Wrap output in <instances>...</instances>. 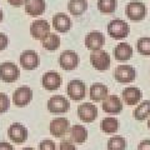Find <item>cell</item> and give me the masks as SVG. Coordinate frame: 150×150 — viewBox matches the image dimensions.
Returning a JSON list of instances; mask_svg holds the SVG:
<instances>
[{"instance_id":"20","label":"cell","mask_w":150,"mask_h":150,"mask_svg":"<svg viewBox=\"0 0 150 150\" xmlns=\"http://www.w3.org/2000/svg\"><path fill=\"white\" fill-rule=\"evenodd\" d=\"M143 94L142 90L139 88H134V86H129L125 88L123 90V99L125 101L126 105H135L138 104L142 99Z\"/></svg>"},{"instance_id":"33","label":"cell","mask_w":150,"mask_h":150,"mask_svg":"<svg viewBox=\"0 0 150 150\" xmlns=\"http://www.w3.org/2000/svg\"><path fill=\"white\" fill-rule=\"evenodd\" d=\"M6 46H8V36L3 34V33H0V51L6 49Z\"/></svg>"},{"instance_id":"9","label":"cell","mask_w":150,"mask_h":150,"mask_svg":"<svg viewBox=\"0 0 150 150\" xmlns=\"http://www.w3.org/2000/svg\"><path fill=\"white\" fill-rule=\"evenodd\" d=\"M59 64L64 70H74L78 68L79 56L73 50H65L60 54Z\"/></svg>"},{"instance_id":"5","label":"cell","mask_w":150,"mask_h":150,"mask_svg":"<svg viewBox=\"0 0 150 150\" xmlns=\"http://www.w3.org/2000/svg\"><path fill=\"white\" fill-rule=\"evenodd\" d=\"M137 78V70L130 65H119L114 71V79L119 83H131Z\"/></svg>"},{"instance_id":"21","label":"cell","mask_w":150,"mask_h":150,"mask_svg":"<svg viewBox=\"0 0 150 150\" xmlns=\"http://www.w3.org/2000/svg\"><path fill=\"white\" fill-rule=\"evenodd\" d=\"M114 56L119 62H128L133 56V48L128 43H120L114 48Z\"/></svg>"},{"instance_id":"7","label":"cell","mask_w":150,"mask_h":150,"mask_svg":"<svg viewBox=\"0 0 150 150\" xmlns=\"http://www.w3.org/2000/svg\"><path fill=\"white\" fill-rule=\"evenodd\" d=\"M50 33V25L49 23L44 19H38L33 21L30 25V34L36 40H43L44 38Z\"/></svg>"},{"instance_id":"13","label":"cell","mask_w":150,"mask_h":150,"mask_svg":"<svg viewBox=\"0 0 150 150\" xmlns=\"http://www.w3.org/2000/svg\"><path fill=\"white\" fill-rule=\"evenodd\" d=\"M50 133L55 138H62L69 129V120L67 118H55L50 123Z\"/></svg>"},{"instance_id":"14","label":"cell","mask_w":150,"mask_h":150,"mask_svg":"<svg viewBox=\"0 0 150 150\" xmlns=\"http://www.w3.org/2000/svg\"><path fill=\"white\" fill-rule=\"evenodd\" d=\"M20 64L25 70H34L39 67V56L34 50H25L20 55Z\"/></svg>"},{"instance_id":"11","label":"cell","mask_w":150,"mask_h":150,"mask_svg":"<svg viewBox=\"0 0 150 150\" xmlns=\"http://www.w3.org/2000/svg\"><path fill=\"white\" fill-rule=\"evenodd\" d=\"M78 115L81 121L85 123H91L96 119L98 116V109L95 105H93L91 103H84L78 106Z\"/></svg>"},{"instance_id":"38","label":"cell","mask_w":150,"mask_h":150,"mask_svg":"<svg viewBox=\"0 0 150 150\" xmlns=\"http://www.w3.org/2000/svg\"><path fill=\"white\" fill-rule=\"evenodd\" d=\"M3 16H4V14H3V10L0 9V23L3 21Z\"/></svg>"},{"instance_id":"24","label":"cell","mask_w":150,"mask_h":150,"mask_svg":"<svg viewBox=\"0 0 150 150\" xmlns=\"http://www.w3.org/2000/svg\"><path fill=\"white\" fill-rule=\"evenodd\" d=\"M70 135H71V140L78 144L85 143L88 139V130L84 128L83 125H73L71 130H70Z\"/></svg>"},{"instance_id":"15","label":"cell","mask_w":150,"mask_h":150,"mask_svg":"<svg viewBox=\"0 0 150 150\" xmlns=\"http://www.w3.org/2000/svg\"><path fill=\"white\" fill-rule=\"evenodd\" d=\"M105 43L104 35L101 34L100 31H91L89 33L85 38V45L89 50H99L103 48V45Z\"/></svg>"},{"instance_id":"6","label":"cell","mask_w":150,"mask_h":150,"mask_svg":"<svg viewBox=\"0 0 150 150\" xmlns=\"http://www.w3.org/2000/svg\"><path fill=\"white\" fill-rule=\"evenodd\" d=\"M70 108V103L68 99H65L64 96L55 95L51 96L48 100V110L54 114H63L67 112Z\"/></svg>"},{"instance_id":"25","label":"cell","mask_w":150,"mask_h":150,"mask_svg":"<svg viewBox=\"0 0 150 150\" xmlns=\"http://www.w3.org/2000/svg\"><path fill=\"white\" fill-rule=\"evenodd\" d=\"M41 45H43V48L46 50L54 51L60 46V38L58 35L53 34V33H49V34L41 40Z\"/></svg>"},{"instance_id":"27","label":"cell","mask_w":150,"mask_h":150,"mask_svg":"<svg viewBox=\"0 0 150 150\" xmlns=\"http://www.w3.org/2000/svg\"><path fill=\"white\" fill-rule=\"evenodd\" d=\"M119 129V121L116 118H105L101 121V130L106 134H114Z\"/></svg>"},{"instance_id":"36","label":"cell","mask_w":150,"mask_h":150,"mask_svg":"<svg viewBox=\"0 0 150 150\" xmlns=\"http://www.w3.org/2000/svg\"><path fill=\"white\" fill-rule=\"evenodd\" d=\"M8 3L10 4V5H13L14 8H19L21 5H25L26 0H8Z\"/></svg>"},{"instance_id":"30","label":"cell","mask_w":150,"mask_h":150,"mask_svg":"<svg viewBox=\"0 0 150 150\" xmlns=\"http://www.w3.org/2000/svg\"><path fill=\"white\" fill-rule=\"evenodd\" d=\"M137 49L142 55L149 56L150 55V38L148 36L140 38L137 43Z\"/></svg>"},{"instance_id":"19","label":"cell","mask_w":150,"mask_h":150,"mask_svg":"<svg viewBox=\"0 0 150 150\" xmlns=\"http://www.w3.org/2000/svg\"><path fill=\"white\" fill-rule=\"evenodd\" d=\"M53 26L59 33H68L71 28V20L64 13H58L53 18Z\"/></svg>"},{"instance_id":"22","label":"cell","mask_w":150,"mask_h":150,"mask_svg":"<svg viewBox=\"0 0 150 150\" xmlns=\"http://www.w3.org/2000/svg\"><path fill=\"white\" fill-rule=\"evenodd\" d=\"M88 9L86 0H69L68 3V10L74 16H80Z\"/></svg>"},{"instance_id":"4","label":"cell","mask_w":150,"mask_h":150,"mask_svg":"<svg viewBox=\"0 0 150 150\" xmlns=\"http://www.w3.org/2000/svg\"><path fill=\"white\" fill-rule=\"evenodd\" d=\"M19 68L14 63L0 64V79L5 83H14L19 79Z\"/></svg>"},{"instance_id":"31","label":"cell","mask_w":150,"mask_h":150,"mask_svg":"<svg viewBox=\"0 0 150 150\" xmlns=\"http://www.w3.org/2000/svg\"><path fill=\"white\" fill-rule=\"evenodd\" d=\"M9 105H10L9 98L4 93H0V114H1V112L8 111Z\"/></svg>"},{"instance_id":"23","label":"cell","mask_w":150,"mask_h":150,"mask_svg":"<svg viewBox=\"0 0 150 150\" xmlns=\"http://www.w3.org/2000/svg\"><path fill=\"white\" fill-rule=\"evenodd\" d=\"M108 96V88L101 83L93 84L90 88V99L93 101H101Z\"/></svg>"},{"instance_id":"40","label":"cell","mask_w":150,"mask_h":150,"mask_svg":"<svg viewBox=\"0 0 150 150\" xmlns=\"http://www.w3.org/2000/svg\"><path fill=\"white\" fill-rule=\"evenodd\" d=\"M148 128L150 129V118H149V120H148Z\"/></svg>"},{"instance_id":"3","label":"cell","mask_w":150,"mask_h":150,"mask_svg":"<svg viewBox=\"0 0 150 150\" xmlns=\"http://www.w3.org/2000/svg\"><path fill=\"white\" fill-rule=\"evenodd\" d=\"M125 13H126V16H128L130 20L140 21L145 18V15H146L148 9L140 1H130L128 5H126Z\"/></svg>"},{"instance_id":"8","label":"cell","mask_w":150,"mask_h":150,"mask_svg":"<svg viewBox=\"0 0 150 150\" xmlns=\"http://www.w3.org/2000/svg\"><path fill=\"white\" fill-rule=\"evenodd\" d=\"M67 91H68V95H69L70 99H73L75 101H79V100L84 99V96H85L86 86L81 80L75 79V80H71L68 84Z\"/></svg>"},{"instance_id":"17","label":"cell","mask_w":150,"mask_h":150,"mask_svg":"<svg viewBox=\"0 0 150 150\" xmlns=\"http://www.w3.org/2000/svg\"><path fill=\"white\" fill-rule=\"evenodd\" d=\"M41 81H43L44 89L53 91V90L59 89L60 85H62V76L55 71H49L43 75V80Z\"/></svg>"},{"instance_id":"34","label":"cell","mask_w":150,"mask_h":150,"mask_svg":"<svg viewBox=\"0 0 150 150\" xmlns=\"http://www.w3.org/2000/svg\"><path fill=\"white\" fill-rule=\"evenodd\" d=\"M60 150H76V148L69 142H62L60 143Z\"/></svg>"},{"instance_id":"39","label":"cell","mask_w":150,"mask_h":150,"mask_svg":"<svg viewBox=\"0 0 150 150\" xmlns=\"http://www.w3.org/2000/svg\"><path fill=\"white\" fill-rule=\"evenodd\" d=\"M23 150H35V149H33V148H24Z\"/></svg>"},{"instance_id":"2","label":"cell","mask_w":150,"mask_h":150,"mask_svg":"<svg viewBox=\"0 0 150 150\" xmlns=\"http://www.w3.org/2000/svg\"><path fill=\"white\" fill-rule=\"evenodd\" d=\"M90 63L99 71H104L110 68V56L104 50H94L90 54Z\"/></svg>"},{"instance_id":"10","label":"cell","mask_w":150,"mask_h":150,"mask_svg":"<svg viewBox=\"0 0 150 150\" xmlns=\"http://www.w3.org/2000/svg\"><path fill=\"white\" fill-rule=\"evenodd\" d=\"M33 99V90L28 86H21L18 88L15 91H14L13 95V100L14 104L19 108H24Z\"/></svg>"},{"instance_id":"26","label":"cell","mask_w":150,"mask_h":150,"mask_svg":"<svg viewBox=\"0 0 150 150\" xmlns=\"http://www.w3.org/2000/svg\"><path fill=\"white\" fill-rule=\"evenodd\" d=\"M133 115H134V118L137 120H139V121L145 120L150 115V101L145 100L140 105H138V108L134 110Z\"/></svg>"},{"instance_id":"12","label":"cell","mask_w":150,"mask_h":150,"mask_svg":"<svg viewBox=\"0 0 150 150\" xmlns=\"http://www.w3.org/2000/svg\"><path fill=\"white\" fill-rule=\"evenodd\" d=\"M8 135L11 142L16 143V144H21L28 139V130L24 125L15 123V124L10 125V128L8 130Z\"/></svg>"},{"instance_id":"35","label":"cell","mask_w":150,"mask_h":150,"mask_svg":"<svg viewBox=\"0 0 150 150\" xmlns=\"http://www.w3.org/2000/svg\"><path fill=\"white\" fill-rule=\"evenodd\" d=\"M138 150H150V139L143 140V142L138 145Z\"/></svg>"},{"instance_id":"32","label":"cell","mask_w":150,"mask_h":150,"mask_svg":"<svg viewBox=\"0 0 150 150\" xmlns=\"http://www.w3.org/2000/svg\"><path fill=\"white\" fill-rule=\"evenodd\" d=\"M39 148H40V150H56L55 144L51 142V140H49V139L43 140V142L40 143Z\"/></svg>"},{"instance_id":"37","label":"cell","mask_w":150,"mask_h":150,"mask_svg":"<svg viewBox=\"0 0 150 150\" xmlns=\"http://www.w3.org/2000/svg\"><path fill=\"white\" fill-rule=\"evenodd\" d=\"M0 150H14V148L9 143H0Z\"/></svg>"},{"instance_id":"1","label":"cell","mask_w":150,"mask_h":150,"mask_svg":"<svg viewBox=\"0 0 150 150\" xmlns=\"http://www.w3.org/2000/svg\"><path fill=\"white\" fill-rule=\"evenodd\" d=\"M129 25L126 24L124 20L121 19H115V20H111L108 25V34H109L112 39L120 40L124 39L129 35Z\"/></svg>"},{"instance_id":"28","label":"cell","mask_w":150,"mask_h":150,"mask_svg":"<svg viewBox=\"0 0 150 150\" xmlns=\"http://www.w3.org/2000/svg\"><path fill=\"white\" fill-rule=\"evenodd\" d=\"M118 8L116 0H98V10L103 14H112Z\"/></svg>"},{"instance_id":"29","label":"cell","mask_w":150,"mask_h":150,"mask_svg":"<svg viewBox=\"0 0 150 150\" xmlns=\"http://www.w3.org/2000/svg\"><path fill=\"white\" fill-rule=\"evenodd\" d=\"M126 140L123 137H112L108 140V150H125Z\"/></svg>"},{"instance_id":"18","label":"cell","mask_w":150,"mask_h":150,"mask_svg":"<svg viewBox=\"0 0 150 150\" xmlns=\"http://www.w3.org/2000/svg\"><path fill=\"white\" fill-rule=\"evenodd\" d=\"M46 9L45 0H26L25 3V11L28 15L33 18L41 15Z\"/></svg>"},{"instance_id":"16","label":"cell","mask_w":150,"mask_h":150,"mask_svg":"<svg viewBox=\"0 0 150 150\" xmlns=\"http://www.w3.org/2000/svg\"><path fill=\"white\" fill-rule=\"evenodd\" d=\"M103 110L108 114H119L123 110V104L118 96L108 95L103 103Z\"/></svg>"}]
</instances>
